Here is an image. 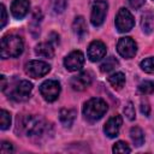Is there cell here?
Segmentation results:
<instances>
[{
	"label": "cell",
	"instance_id": "1",
	"mask_svg": "<svg viewBox=\"0 0 154 154\" xmlns=\"http://www.w3.org/2000/svg\"><path fill=\"white\" fill-rule=\"evenodd\" d=\"M49 125L40 117L26 116L20 122V129L28 137H42L48 132Z\"/></svg>",
	"mask_w": 154,
	"mask_h": 154
},
{
	"label": "cell",
	"instance_id": "2",
	"mask_svg": "<svg viewBox=\"0 0 154 154\" xmlns=\"http://www.w3.org/2000/svg\"><path fill=\"white\" fill-rule=\"evenodd\" d=\"M24 42L22 37L17 35H7L1 38V49L0 55L2 59L17 58L23 53Z\"/></svg>",
	"mask_w": 154,
	"mask_h": 154
},
{
	"label": "cell",
	"instance_id": "3",
	"mask_svg": "<svg viewBox=\"0 0 154 154\" xmlns=\"http://www.w3.org/2000/svg\"><path fill=\"white\" fill-rule=\"evenodd\" d=\"M107 103L100 97H93L88 100L83 106V114L89 120H99L107 112Z\"/></svg>",
	"mask_w": 154,
	"mask_h": 154
},
{
	"label": "cell",
	"instance_id": "4",
	"mask_svg": "<svg viewBox=\"0 0 154 154\" xmlns=\"http://www.w3.org/2000/svg\"><path fill=\"white\" fill-rule=\"evenodd\" d=\"M135 25V19L131 12L124 7H122L116 16V28L119 32H128Z\"/></svg>",
	"mask_w": 154,
	"mask_h": 154
},
{
	"label": "cell",
	"instance_id": "5",
	"mask_svg": "<svg viewBox=\"0 0 154 154\" xmlns=\"http://www.w3.org/2000/svg\"><path fill=\"white\" fill-rule=\"evenodd\" d=\"M60 89H61L60 83L55 79L45 81L40 85V93H41L42 97L48 102H53L58 99V96L60 94Z\"/></svg>",
	"mask_w": 154,
	"mask_h": 154
},
{
	"label": "cell",
	"instance_id": "6",
	"mask_svg": "<svg viewBox=\"0 0 154 154\" xmlns=\"http://www.w3.org/2000/svg\"><path fill=\"white\" fill-rule=\"evenodd\" d=\"M108 10V4L105 0H96L94 1L91 6V14H90V22L94 26H100L106 18Z\"/></svg>",
	"mask_w": 154,
	"mask_h": 154
},
{
	"label": "cell",
	"instance_id": "7",
	"mask_svg": "<svg viewBox=\"0 0 154 154\" xmlns=\"http://www.w3.org/2000/svg\"><path fill=\"white\" fill-rule=\"evenodd\" d=\"M31 91H32V84L29 81L24 79L14 85V88L12 89V91L10 94V97L17 102H22L30 97Z\"/></svg>",
	"mask_w": 154,
	"mask_h": 154
},
{
	"label": "cell",
	"instance_id": "8",
	"mask_svg": "<svg viewBox=\"0 0 154 154\" xmlns=\"http://www.w3.org/2000/svg\"><path fill=\"white\" fill-rule=\"evenodd\" d=\"M117 51H118L119 55H122L123 58L131 59L135 57V54L137 52V45L131 37L125 36V37L119 38V41L117 43Z\"/></svg>",
	"mask_w": 154,
	"mask_h": 154
},
{
	"label": "cell",
	"instance_id": "9",
	"mask_svg": "<svg viewBox=\"0 0 154 154\" xmlns=\"http://www.w3.org/2000/svg\"><path fill=\"white\" fill-rule=\"evenodd\" d=\"M51 71V66L40 60H31L25 64V73L32 78H40Z\"/></svg>",
	"mask_w": 154,
	"mask_h": 154
},
{
	"label": "cell",
	"instance_id": "10",
	"mask_svg": "<svg viewBox=\"0 0 154 154\" xmlns=\"http://www.w3.org/2000/svg\"><path fill=\"white\" fill-rule=\"evenodd\" d=\"M64 65L67 71L75 72L78 71L83 67L84 65V54L81 51H73L71 52L65 59H64Z\"/></svg>",
	"mask_w": 154,
	"mask_h": 154
},
{
	"label": "cell",
	"instance_id": "11",
	"mask_svg": "<svg viewBox=\"0 0 154 154\" xmlns=\"http://www.w3.org/2000/svg\"><path fill=\"white\" fill-rule=\"evenodd\" d=\"M91 81H93L91 73L88 72V71H83V72L78 73L77 76H73L70 79V85L72 87L73 90L82 91V90L87 89L91 84Z\"/></svg>",
	"mask_w": 154,
	"mask_h": 154
},
{
	"label": "cell",
	"instance_id": "12",
	"mask_svg": "<svg viewBox=\"0 0 154 154\" xmlns=\"http://www.w3.org/2000/svg\"><path fill=\"white\" fill-rule=\"evenodd\" d=\"M88 58L90 61H99L101 60L105 55H106V46L102 41L95 40L93 42H90V45L88 46Z\"/></svg>",
	"mask_w": 154,
	"mask_h": 154
},
{
	"label": "cell",
	"instance_id": "13",
	"mask_svg": "<svg viewBox=\"0 0 154 154\" xmlns=\"http://www.w3.org/2000/svg\"><path fill=\"white\" fill-rule=\"evenodd\" d=\"M122 124H123L122 117L118 116V114L117 116H113V117H111L106 122V124L103 126V132L106 134L107 137L113 138V137L118 136V132H119V129H120Z\"/></svg>",
	"mask_w": 154,
	"mask_h": 154
},
{
	"label": "cell",
	"instance_id": "14",
	"mask_svg": "<svg viewBox=\"0 0 154 154\" xmlns=\"http://www.w3.org/2000/svg\"><path fill=\"white\" fill-rule=\"evenodd\" d=\"M30 8L29 0H13L11 4V13L16 19L24 18Z\"/></svg>",
	"mask_w": 154,
	"mask_h": 154
},
{
	"label": "cell",
	"instance_id": "15",
	"mask_svg": "<svg viewBox=\"0 0 154 154\" xmlns=\"http://www.w3.org/2000/svg\"><path fill=\"white\" fill-rule=\"evenodd\" d=\"M72 30H73L75 35L81 40L87 35V23H85L84 17L78 16L75 18V20L72 23Z\"/></svg>",
	"mask_w": 154,
	"mask_h": 154
},
{
	"label": "cell",
	"instance_id": "16",
	"mask_svg": "<svg viewBox=\"0 0 154 154\" xmlns=\"http://www.w3.org/2000/svg\"><path fill=\"white\" fill-rule=\"evenodd\" d=\"M35 54L42 58H53L54 48L51 42H41L35 47Z\"/></svg>",
	"mask_w": 154,
	"mask_h": 154
},
{
	"label": "cell",
	"instance_id": "17",
	"mask_svg": "<svg viewBox=\"0 0 154 154\" xmlns=\"http://www.w3.org/2000/svg\"><path fill=\"white\" fill-rule=\"evenodd\" d=\"M76 118V111L75 109H71V108H63L59 113V119H60V123L65 126V128H70Z\"/></svg>",
	"mask_w": 154,
	"mask_h": 154
},
{
	"label": "cell",
	"instance_id": "18",
	"mask_svg": "<svg viewBox=\"0 0 154 154\" xmlns=\"http://www.w3.org/2000/svg\"><path fill=\"white\" fill-rule=\"evenodd\" d=\"M141 28L144 34H150L154 29V16L149 12H146L141 17Z\"/></svg>",
	"mask_w": 154,
	"mask_h": 154
},
{
	"label": "cell",
	"instance_id": "19",
	"mask_svg": "<svg viewBox=\"0 0 154 154\" xmlns=\"http://www.w3.org/2000/svg\"><path fill=\"white\" fill-rule=\"evenodd\" d=\"M41 20H42V13H41L40 8H35L34 13H32V19L30 22V31L35 37L40 34V23H41Z\"/></svg>",
	"mask_w": 154,
	"mask_h": 154
},
{
	"label": "cell",
	"instance_id": "20",
	"mask_svg": "<svg viewBox=\"0 0 154 154\" xmlns=\"http://www.w3.org/2000/svg\"><path fill=\"white\" fill-rule=\"evenodd\" d=\"M108 82L114 89H122L125 84V75L123 72H116L108 77Z\"/></svg>",
	"mask_w": 154,
	"mask_h": 154
},
{
	"label": "cell",
	"instance_id": "21",
	"mask_svg": "<svg viewBox=\"0 0 154 154\" xmlns=\"http://www.w3.org/2000/svg\"><path fill=\"white\" fill-rule=\"evenodd\" d=\"M130 137L136 147H141L144 143V135L143 131L138 126H134L130 129Z\"/></svg>",
	"mask_w": 154,
	"mask_h": 154
},
{
	"label": "cell",
	"instance_id": "22",
	"mask_svg": "<svg viewBox=\"0 0 154 154\" xmlns=\"http://www.w3.org/2000/svg\"><path fill=\"white\" fill-rule=\"evenodd\" d=\"M119 66V61L114 58V57H108L106 58V60L100 65V71L106 73V72H109L112 70H114L116 67Z\"/></svg>",
	"mask_w": 154,
	"mask_h": 154
},
{
	"label": "cell",
	"instance_id": "23",
	"mask_svg": "<svg viewBox=\"0 0 154 154\" xmlns=\"http://www.w3.org/2000/svg\"><path fill=\"white\" fill-rule=\"evenodd\" d=\"M138 91L143 95H148L154 93V82L152 81H143L138 84Z\"/></svg>",
	"mask_w": 154,
	"mask_h": 154
},
{
	"label": "cell",
	"instance_id": "24",
	"mask_svg": "<svg viewBox=\"0 0 154 154\" xmlns=\"http://www.w3.org/2000/svg\"><path fill=\"white\" fill-rule=\"evenodd\" d=\"M141 69L147 73H154V57L146 58L140 63Z\"/></svg>",
	"mask_w": 154,
	"mask_h": 154
},
{
	"label": "cell",
	"instance_id": "25",
	"mask_svg": "<svg viewBox=\"0 0 154 154\" xmlns=\"http://www.w3.org/2000/svg\"><path fill=\"white\" fill-rule=\"evenodd\" d=\"M113 153H130L131 148L129 147V144L124 141H118L114 143L113 148H112Z\"/></svg>",
	"mask_w": 154,
	"mask_h": 154
},
{
	"label": "cell",
	"instance_id": "26",
	"mask_svg": "<svg viewBox=\"0 0 154 154\" xmlns=\"http://www.w3.org/2000/svg\"><path fill=\"white\" fill-rule=\"evenodd\" d=\"M11 126V114L5 111V109H1V130H7L8 128Z\"/></svg>",
	"mask_w": 154,
	"mask_h": 154
},
{
	"label": "cell",
	"instance_id": "27",
	"mask_svg": "<svg viewBox=\"0 0 154 154\" xmlns=\"http://www.w3.org/2000/svg\"><path fill=\"white\" fill-rule=\"evenodd\" d=\"M124 114L126 116V118H128L129 120H134V119L136 118L135 107H134L132 102H130V101H129V102L125 105V107H124Z\"/></svg>",
	"mask_w": 154,
	"mask_h": 154
},
{
	"label": "cell",
	"instance_id": "28",
	"mask_svg": "<svg viewBox=\"0 0 154 154\" xmlns=\"http://www.w3.org/2000/svg\"><path fill=\"white\" fill-rule=\"evenodd\" d=\"M67 6L66 0H54L53 2V11L54 13H63Z\"/></svg>",
	"mask_w": 154,
	"mask_h": 154
},
{
	"label": "cell",
	"instance_id": "29",
	"mask_svg": "<svg viewBox=\"0 0 154 154\" xmlns=\"http://www.w3.org/2000/svg\"><path fill=\"white\" fill-rule=\"evenodd\" d=\"M13 150H14V149H13L12 143L6 142V141H2V142H1V153H2V154H10V153H12Z\"/></svg>",
	"mask_w": 154,
	"mask_h": 154
},
{
	"label": "cell",
	"instance_id": "30",
	"mask_svg": "<svg viewBox=\"0 0 154 154\" xmlns=\"http://www.w3.org/2000/svg\"><path fill=\"white\" fill-rule=\"evenodd\" d=\"M126 1H128L129 6H130L131 8L137 10V8H140V7H142V6L144 5V1H146V0H126Z\"/></svg>",
	"mask_w": 154,
	"mask_h": 154
},
{
	"label": "cell",
	"instance_id": "31",
	"mask_svg": "<svg viewBox=\"0 0 154 154\" xmlns=\"http://www.w3.org/2000/svg\"><path fill=\"white\" fill-rule=\"evenodd\" d=\"M0 8H1V24H0V28H4V26H5V24H6V22H7V13H6L5 5H2V4H1Z\"/></svg>",
	"mask_w": 154,
	"mask_h": 154
},
{
	"label": "cell",
	"instance_id": "32",
	"mask_svg": "<svg viewBox=\"0 0 154 154\" xmlns=\"http://www.w3.org/2000/svg\"><path fill=\"white\" fill-rule=\"evenodd\" d=\"M141 112L144 116H149V113H150V106H149V103L147 101H144V102L142 101L141 102Z\"/></svg>",
	"mask_w": 154,
	"mask_h": 154
},
{
	"label": "cell",
	"instance_id": "33",
	"mask_svg": "<svg viewBox=\"0 0 154 154\" xmlns=\"http://www.w3.org/2000/svg\"><path fill=\"white\" fill-rule=\"evenodd\" d=\"M49 37H51V38H49V42H51V43H52V42H53L54 45H58V43H59V35H58V34L52 32Z\"/></svg>",
	"mask_w": 154,
	"mask_h": 154
}]
</instances>
